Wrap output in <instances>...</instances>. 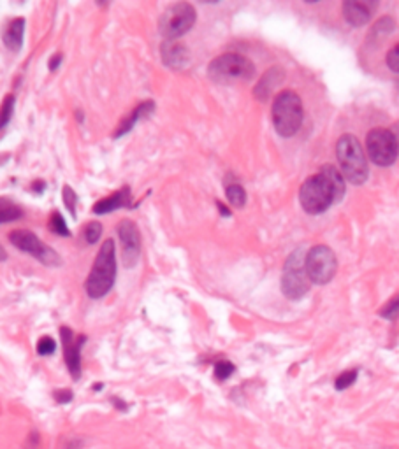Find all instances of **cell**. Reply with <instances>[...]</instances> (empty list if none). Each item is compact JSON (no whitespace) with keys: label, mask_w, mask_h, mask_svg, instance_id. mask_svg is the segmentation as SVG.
<instances>
[{"label":"cell","mask_w":399,"mask_h":449,"mask_svg":"<svg viewBox=\"0 0 399 449\" xmlns=\"http://www.w3.org/2000/svg\"><path fill=\"white\" fill-rule=\"evenodd\" d=\"M346 186L343 174L332 165H322L319 174L308 178L299 190L301 208L308 214H320L342 201Z\"/></svg>","instance_id":"6da1fadb"},{"label":"cell","mask_w":399,"mask_h":449,"mask_svg":"<svg viewBox=\"0 0 399 449\" xmlns=\"http://www.w3.org/2000/svg\"><path fill=\"white\" fill-rule=\"evenodd\" d=\"M116 280V253H114V241L107 239L100 246L85 288L90 298H103L109 293Z\"/></svg>","instance_id":"7a4b0ae2"},{"label":"cell","mask_w":399,"mask_h":449,"mask_svg":"<svg viewBox=\"0 0 399 449\" xmlns=\"http://www.w3.org/2000/svg\"><path fill=\"white\" fill-rule=\"evenodd\" d=\"M273 125L281 137H292L297 134L303 123V102L299 95L292 90H283L274 97L273 102Z\"/></svg>","instance_id":"3957f363"},{"label":"cell","mask_w":399,"mask_h":449,"mask_svg":"<svg viewBox=\"0 0 399 449\" xmlns=\"http://www.w3.org/2000/svg\"><path fill=\"white\" fill-rule=\"evenodd\" d=\"M336 155L342 165L343 178L352 185H362L368 179V162L362 153L361 143L352 134H345L339 137L336 144Z\"/></svg>","instance_id":"277c9868"},{"label":"cell","mask_w":399,"mask_h":449,"mask_svg":"<svg viewBox=\"0 0 399 449\" xmlns=\"http://www.w3.org/2000/svg\"><path fill=\"white\" fill-rule=\"evenodd\" d=\"M208 76L209 80L218 84L250 81L255 76V65L243 55L225 53L209 64Z\"/></svg>","instance_id":"5b68a950"},{"label":"cell","mask_w":399,"mask_h":449,"mask_svg":"<svg viewBox=\"0 0 399 449\" xmlns=\"http://www.w3.org/2000/svg\"><path fill=\"white\" fill-rule=\"evenodd\" d=\"M195 19H197V12H195L194 6L188 4V2H178V4L169 6L162 12L159 21V32L166 41H176L194 27Z\"/></svg>","instance_id":"8992f818"},{"label":"cell","mask_w":399,"mask_h":449,"mask_svg":"<svg viewBox=\"0 0 399 449\" xmlns=\"http://www.w3.org/2000/svg\"><path fill=\"white\" fill-rule=\"evenodd\" d=\"M310 286H312V281L304 268L303 253L301 249H297L285 262L283 274H281V291L290 300H299L308 293Z\"/></svg>","instance_id":"52a82bcc"},{"label":"cell","mask_w":399,"mask_h":449,"mask_svg":"<svg viewBox=\"0 0 399 449\" xmlns=\"http://www.w3.org/2000/svg\"><path fill=\"white\" fill-rule=\"evenodd\" d=\"M304 268L308 274L310 281L317 284H327L336 276L338 271V260L329 246L319 244L312 248L304 257Z\"/></svg>","instance_id":"ba28073f"},{"label":"cell","mask_w":399,"mask_h":449,"mask_svg":"<svg viewBox=\"0 0 399 449\" xmlns=\"http://www.w3.org/2000/svg\"><path fill=\"white\" fill-rule=\"evenodd\" d=\"M9 241H11V244L15 248L34 257L35 260H39L46 267H58V265H62V258L58 257L57 251L48 244H44L34 232L18 228V230H12L9 234Z\"/></svg>","instance_id":"9c48e42d"},{"label":"cell","mask_w":399,"mask_h":449,"mask_svg":"<svg viewBox=\"0 0 399 449\" xmlns=\"http://www.w3.org/2000/svg\"><path fill=\"white\" fill-rule=\"evenodd\" d=\"M366 147H368V155L371 162L380 167L392 165L399 155L394 134L385 129L371 130L366 137Z\"/></svg>","instance_id":"30bf717a"},{"label":"cell","mask_w":399,"mask_h":449,"mask_svg":"<svg viewBox=\"0 0 399 449\" xmlns=\"http://www.w3.org/2000/svg\"><path fill=\"white\" fill-rule=\"evenodd\" d=\"M118 237L122 242V258L125 267L132 268L141 257V235L132 219H123L118 225Z\"/></svg>","instance_id":"8fae6325"},{"label":"cell","mask_w":399,"mask_h":449,"mask_svg":"<svg viewBox=\"0 0 399 449\" xmlns=\"http://www.w3.org/2000/svg\"><path fill=\"white\" fill-rule=\"evenodd\" d=\"M62 344H64V356L67 369L74 379H80L81 376V347H83L87 337L74 336V332L69 327L60 329Z\"/></svg>","instance_id":"7c38bea8"},{"label":"cell","mask_w":399,"mask_h":449,"mask_svg":"<svg viewBox=\"0 0 399 449\" xmlns=\"http://www.w3.org/2000/svg\"><path fill=\"white\" fill-rule=\"evenodd\" d=\"M162 62L166 67L172 71H183L186 65L190 64V51L185 44L178 41H166L160 48Z\"/></svg>","instance_id":"4fadbf2b"},{"label":"cell","mask_w":399,"mask_h":449,"mask_svg":"<svg viewBox=\"0 0 399 449\" xmlns=\"http://www.w3.org/2000/svg\"><path fill=\"white\" fill-rule=\"evenodd\" d=\"M375 8H377V4L368 2V0H346L343 4V18L352 27H364L366 23L371 19Z\"/></svg>","instance_id":"5bb4252c"},{"label":"cell","mask_w":399,"mask_h":449,"mask_svg":"<svg viewBox=\"0 0 399 449\" xmlns=\"http://www.w3.org/2000/svg\"><path fill=\"white\" fill-rule=\"evenodd\" d=\"M283 77H285V74H283V71H281L280 67L269 68V71L260 77L259 83L255 84L254 88L255 98H257V100H263V102L264 100H267V98L273 95L274 88H276L278 84H281Z\"/></svg>","instance_id":"9a60e30c"},{"label":"cell","mask_w":399,"mask_h":449,"mask_svg":"<svg viewBox=\"0 0 399 449\" xmlns=\"http://www.w3.org/2000/svg\"><path fill=\"white\" fill-rule=\"evenodd\" d=\"M130 201H132V195H130V190L125 186V188L118 190V192H114L113 195L106 196V199L97 202V204L94 205V212H96V214H107V212H113L116 211V209L130 208Z\"/></svg>","instance_id":"2e32d148"},{"label":"cell","mask_w":399,"mask_h":449,"mask_svg":"<svg viewBox=\"0 0 399 449\" xmlns=\"http://www.w3.org/2000/svg\"><path fill=\"white\" fill-rule=\"evenodd\" d=\"M153 109H155V104H153L152 100H146V102L139 104V106H137L136 109H134L132 113H130L129 116H127L125 120L118 125V129H116V132H114V137L118 139V137L125 136L127 132H130V130L134 129V125H136L137 121L143 120V118H146V116H150V114L153 113Z\"/></svg>","instance_id":"e0dca14e"},{"label":"cell","mask_w":399,"mask_h":449,"mask_svg":"<svg viewBox=\"0 0 399 449\" xmlns=\"http://www.w3.org/2000/svg\"><path fill=\"white\" fill-rule=\"evenodd\" d=\"M23 35H25V19L15 18L4 30V44L11 51H19L23 46Z\"/></svg>","instance_id":"ac0fdd59"},{"label":"cell","mask_w":399,"mask_h":449,"mask_svg":"<svg viewBox=\"0 0 399 449\" xmlns=\"http://www.w3.org/2000/svg\"><path fill=\"white\" fill-rule=\"evenodd\" d=\"M21 216H23V211L18 204H15L12 201L6 199V196H0V225L18 221Z\"/></svg>","instance_id":"d6986e66"},{"label":"cell","mask_w":399,"mask_h":449,"mask_svg":"<svg viewBox=\"0 0 399 449\" xmlns=\"http://www.w3.org/2000/svg\"><path fill=\"white\" fill-rule=\"evenodd\" d=\"M225 195H227V201L232 208L241 209L245 204H247V192L241 185L238 183H232V185L225 186Z\"/></svg>","instance_id":"ffe728a7"},{"label":"cell","mask_w":399,"mask_h":449,"mask_svg":"<svg viewBox=\"0 0 399 449\" xmlns=\"http://www.w3.org/2000/svg\"><path fill=\"white\" fill-rule=\"evenodd\" d=\"M15 95H6L4 102L0 106V129L8 127V123L11 121L12 113H15Z\"/></svg>","instance_id":"44dd1931"},{"label":"cell","mask_w":399,"mask_h":449,"mask_svg":"<svg viewBox=\"0 0 399 449\" xmlns=\"http://www.w3.org/2000/svg\"><path fill=\"white\" fill-rule=\"evenodd\" d=\"M50 228L53 234L62 235V237H69V235H71V230H69L67 223H65L64 216H62L60 212H53V214H51Z\"/></svg>","instance_id":"7402d4cb"},{"label":"cell","mask_w":399,"mask_h":449,"mask_svg":"<svg viewBox=\"0 0 399 449\" xmlns=\"http://www.w3.org/2000/svg\"><path fill=\"white\" fill-rule=\"evenodd\" d=\"M83 235L88 244H96L100 239V235H103V225H100L99 221H90L87 227H85Z\"/></svg>","instance_id":"603a6c76"},{"label":"cell","mask_w":399,"mask_h":449,"mask_svg":"<svg viewBox=\"0 0 399 449\" xmlns=\"http://www.w3.org/2000/svg\"><path fill=\"white\" fill-rule=\"evenodd\" d=\"M380 316L385 320H398L399 318V295H396L394 298H391L387 304L380 309Z\"/></svg>","instance_id":"cb8c5ba5"},{"label":"cell","mask_w":399,"mask_h":449,"mask_svg":"<svg viewBox=\"0 0 399 449\" xmlns=\"http://www.w3.org/2000/svg\"><path fill=\"white\" fill-rule=\"evenodd\" d=\"M355 379H357V370H346V372H343L342 376H338V379H336V390H346L350 388V386L354 385Z\"/></svg>","instance_id":"d4e9b609"},{"label":"cell","mask_w":399,"mask_h":449,"mask_svg":"<svg viewBox=\"0 0 399 449\" xmlns=\"http://www.w3.org/2000/svg\"><path fill=\"white\" fill-rule=\"evenodd\" d=\"M232 372H234V365H232L231 362H227V360L218 362L217 365H215V378H217L218 381H225L227 378H231Z\"/></svg>","instance_id":"484cf974"},{"label":"cell","mask_w":399,"mask_h":449,"mask_svg":"<svg viewBox=\"0 0 399 449\" xmlns=\"http://www.w3.org/2000/svg\"><path fill=\"white\" fill-rule=\"evenodd\" d=\"M55 349H57V344H55V340L51 339V337H41L37 342V353L41 356H50L53 355Z\"/></svg>","instance_id":"4316f807"},{"label":"cell","mask_w":399,"mask_h":449,"mask_svg":"<svg viewBox=\"0 0 399 449\" xmlns=\"http://www.w3.org/2000/svg\"><path fill=\"white\" fill-rule=\"evenodd\" d=\"M62 195H64V204L65 208L71 211V214H76V204H78V196L76 193H74V190L71 188V186H64V190H62Z\"/></svg>","instance_id":"83f0119b"},{"label":"cell","mask_w":399,"mask_h":449,"mask_svg":"<svg viewBox=\"0 0 399 449\" xmlns=\"http://www.w3.org/2000/svg\"><path fill=\"white\" fill-rule=\"evenodd\" d=\"M392 30H394V19L382 18L373 28V35H389Z\"/></svg>","instance_id":"f1b7e54d"},{"label":"cell","mask_w":399,"mask_h":449,"mask_svg":"<svg viewBox=\"0 0 399 449\" xmlns=\"http://www.w3.org/2000/svg\"><path fill=\"white\" fill-rule=\"evenodd\" d=\"M385 62H387V67L391 68L392 72H399V42L389 49Z\"/></svg>","instance_id":"f546056e"},{"label":"cell","mask_w":399,"mask_h":449,"mask_svg":"<svg viewBox=\"0 0 399 449\" xmlns=\"http://www.w3.org/2000/svg\"><path fill=\"white\" fill-rule=\"evenodd\" d=\"M55 401L60 402V404H69V402L73 401V392L71 390H57L53 393Z\"/></svg>","instance_id":"4dcf8cb0"},{"label":"cell","mask_w":399,"mask_h":449,"mask_svg":"<svg viewBox=\"0 0 399 449\" xmlns=\"http://www.w3.org/2000/svg\"><path fill=\"white\" fill-rule=\"evenodd\" d=\"M27 446H30V448L28 449H35L39 446V435H37V432H32L30 434V437L27 439Z\"/></svg>","instance_id":"1f68e13d"},{"label":"cell","mask_w":399,"mask_h":449,"mask_svg":"<svg viewBox=\"0 0 399 449\" xmlns=\"http://www.w3.org/2000/svg\"><path fill=\"white\" fill-rule=\"evenodd\" d=\"M60 62H62V55H53V57H51V60H50V64H48V67H50V71H57L58 68V65H60Z\"/></svg>","instance_id":"d6a6232c"},{"label":"cell","mask_w":399,"mask_h":449,"mask_svg":"<svg viewBox=\"0 0 399 449\" xmlns=\"http://www.w3.org/2000/svg\"><path fill=\"white\" fill-rule=\"evenodd\" d=\"M392 134H394L396 143H398V147H399V123L394 125V130H392Z\"/></svg>","instance_id":"836d02e7"},{"label":"cell","mask_w":399,"mask_h":449,"mask_svg":"<svg viewBox=\"0 0 399 449\" xmlns=\"http://www.w3.org/2000/svg\"><path fill=\"white\" fill-rule=\"evenodd\" d=\"M217 205H218V208H220V212H222V214H224V216H229V214H231V212H229V209L225 208V205H222L220 202H217Z\"/></svg>","instance_id":"e575fe53"},{"label":"cell","mask_w":399,"mask_h":449,"mask_svg":"<svg viewBox=\"0 0 399 449\" xmlns=\"http://www.w3.org/2000/svg\"><path fill=\"white\" fill-rule=\"evenodd\" d=\"M6 258H8V253H6V249L2 248V244H0V262H4Z\"/></svg>","instance_id":"d590c367"}]
</instances>
